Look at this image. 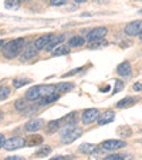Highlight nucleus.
<instances>
[{"label":"nucleus","mask_w":142,"mask_h":160,"mask_svg":"<svg viewBox=\"0 0 142 160\" xmlns=\"http://www.w3.org/2000/svg\"><path fill=\"white\" fill-rule=\"evenodd\" d=\"M31 82V79H29V78H17V79H13V87L14 88H21V87H24V85H27V84H30Z\"/></svg>","instance_id":"24"},{"label":"nucleus","mask_w":142,"mask_h":160,"mask_svg":"<svg viewBox=\"0 0 142 160\" xmlns=\"http://www.w3.org/2000/svg\"><path fill=\"white\" fill-rule=\"evenodd\" d=\"M122 148H127V143H125L124 140H118V139H109V140H105V142L101 143V149L107 150V152H115Z\"/></svg>","instance_id":"4"},{"label":"nucleus","mask_w":142,"mask_h":160,"mask_svg":"<svg viewBox=\"0 0 142 160\" xmlns=\"http://www.w3.org/2000/svg\"><path fill=\"white\" fill-rule=\"evenodd\" d=\"M74 89V84L73 82H58L55 85V91L58 94H66V92H70V91Z\"/></svg>","instance_id":"17"},{"label":"nucleus","mask_w":142,"mask_h":160,"mask_svg":"<svg viewBox=\"0 0 142 160\" xmlns=\"http://www.w3.org/2000/svg\"><path fill=\"white\" fill-rule=\"evenodd\" d=\"M26 44V40L24 38H14V40H10V41L4 42L2 45V54L3 57H6L7 60H14L16 57H18Z\"/></svg>","instance_id":"1"},{"label":"nucleus","mask_w":142,"mask_h":160,"mask_svg":"<svg viewBox=\"0 0 142 160\" xmlns=\"http://www.w3.org/2000/svg\"><path fill=\"white\" fill-rule=\"evenodd\" d=\"M4 44V41H3V40H0V45H3Z\"/></svg>","instance_id":"39"},{"label":"nucleus","mask_w":142,"mask_h":160,"mask_svg":"<svg viewBox=\"0 0 142 160\" xmlns=\"http://www.w3.org/2000/svg\"><path fill=\"white\" fill-rule=\"evenodd\" d=\"M118 133H119V136H122V138H127V136H131V129L128 126H122L118 129Z\"/></svg>","instance_id":"28"},{"label":"nucleus","mask_w":142,"mask_h":160,"mask_svg":"<svg viewBox=\"0 0 142 160\" xmlns=\"http://www.w3.org/2000/svg\"><path fill=\"white\" fill-rule=\"evenodd\" d=\"M66 41V36L64 34H54V37H53V40L47 44V47H45V51H49V52H51L54 48H57L58 45H61L63 42Z\"/></svg>","instance_id":"12"},{"label":"nucleus","mask_w":142,"mask_h":160,"mask_svg":"<svg viewBox=\"0 0 142 160\" xmlns=\"http://www.w3.org/2000/svg\"><path fill=\"white\" fill-rule=\"evenodd\" d=\"M14 108L17 109L18 112H24L26 109L29 108V102H27V99H17L14 102Z\"/></svg>","instance_id":"22"},{"label":"nucleus","mask_w":142,"mask_h":160,"mask_svg":"<svg viewBox=\"0 0 142 160\" xmlns=\"http://www.w3.org/2000/svg\"><path fill=\"white\" fill-rule=\"evenodd\" d=\"M124 33L129 37H135L139 36L142 33V20H136V21H131L125 26Z\"/></svg>","instance_id":"5"},{"label":"nucleus","mask_w":142,"mask_h":160,"mask_svg":"<svg viewBox=\"0 0 142 160\" xmlns=\"http://www.w3.org/2000/svg\"><path fill=\"white\" fill-rule=\"evenodd\" d=\"M70 51H71V48H70L68 45H58L57 48H54L51 51V54L54 55V57H60V55H67V54H70Z\"/></svg>","instance_id":"20"},{"label":"nucleus","mask_w":142,"mask_h":160,"mask_svg":"<svg viewBox=\"0 0 142 160\" xmlns=\"http://www.w3.org/2000/svg\"><path fill=\"white\" fill-rule=\"evenodd\" d=\"M12 91H10L9 87H0V101H4L10 97Z\"/></svg>","instance_id":"25"},{"label":"nucleus","mask_w":142,"mask_h":160,"mask_svg":"<svg viewBox=\"0 0 142 160\" xmlns=\"http://www.w3.org/2000/svg\"><path fill=\"white\" fill-rule=\"evenodd\" d=\"M122 88H124V82H122L121 79H117V81H115V88H114V91H112V94H118Z\"/></svg>","instance_id":"29"},{"label":"nucleus","mask_w":142,"mask_h":160,"mask_svg":"<svg viewBox=\"0 0 142 160\" xmlns=\"http://www.w3.org/2000/svg\"><path fill=\"white\" fill-rule=\"evenodd\" d=\"M2 118H3V115H2V112H0V119H2Z\"/></svg>","instance_id":"40"},{"label":"nucleus","mask_w":142,"mask_h":160,"mask_svg":"<svg viewBox=\"0 0 142 160\" xmlns=\"http://www.w3.org/2000/svg\"><path fill=\"white\" fill-rule=\"evenodd\" d=\"M49 160H66V159H64V156H55V157H53V159H49Z\"/></svg>","instance_id":"38"},{"label":"nucleus","mask_w":142,"mask_h":160,"mask_svg":"<svg viewBox=\"0 0 142 160\" xmlns=\"http://www.w3.org/2000/svg\"><path fill=\"white\" fill-rule=\"evenodd\" d=\"M41 97H43V94H41V85L31 87L30 89L26 92V99H27V101H33V102H36V101H39Z\"/></svg>","instance_id":"11"},{"label":"nucleus","mask_w":142,"mask_h":160,"mask_svg":"<svg viewBox=\"0 0 142 160\" xmlns=\"http://www.w3.org/2000/svg\"><path fill=\"white\" fill-rule=\"evenodd\" d=\"M97 149L98 148L95 145H92V143H82V145L78 146V152L84 154H92V153H95Z\"/></svg>","instance_id":"18"},{"label":"nucleus","mask_w":142,"mask_h":160,"mask_svg":"<svg viewBox=\"0 0 142 160\" xmlns=\"http://www.w3.org/2000/svg\"><path fill=\"white\" fill-rule=\"evenodd\" d=\"M4 143H6V138H4V135H2V133H0V149L4 146Z\"/></svg>","instance_id":"36"},{"label":"nucleus","mask_w":142,"mask_h":160,"mask_svg":"<svg viewBox=\"0 0 142 160\" xmlns=\"http://www.w3.org/2000/svg\"><path fill=\"white\" fill-rule=\"evenodd\" d=\"M44 125L45 122L43 119H30L24 125V130L26 132H37V130H41L44 128Z\"/></svg>","instance_id":"10"},{"label":"nucleus","mask_w":142,"mask_h":160,"mask_svg":"<svg viewBox=\"0 0 142 160\" xmlns=\"http://www.w3.org/2000/svg\"><path fill=\"white\" fill-rule=\"evenodd\" d=\"M98 116H100V111H98L97 108H91V109H85L84 112H82V123L84 125H91L92 122H95L98 119Z\"/></svg>","instance_id":"7"},{"label":"nucleus","mask_w":142,"mask_h":160,"mask_svg":"<svg viewBox=\"0 0 142 160\" xmlns=\"http://www.w3.org/2000/svg\"><path fill=\"white\" fill-rule=\"evenodd\" d=\"M58 99H60V94H58L57 91H55V92H53V94H49V95H45V97H43L41 99H39L40 101L39 105L40 106L50 105V103H53V102H57Z\"/></svg>","instance_id":"15"},{"label":"nucleus","mask_w":142,"mask_h":160,"mask_svg":"<svg viewBox=\"0 0 142 160\" xmlns=\"http://www.w3.org/2000/svg\"><path fill=\"white\" fill-rule=\"evenodd\" d=\"M131 72H132V70H131V64L129 61H124V62H121L119 65L117 67V74L121 77H129Z\"/></svg>","instance_id":"14"},{"label":"nucleus","mask_w":142,"mask_h":160,"mask_svg":"<svg viewBox=\"0 0 142 160\" xmlns=\"http://www.w3.org/2000/svg\"><path fill=\"white\" fill-rule=\"evenodd\" d=\"M50 4L51 6H64V4H67V0H50Z\"/></svg>","instance_id":"31"},{"label":"nucleus","mask_w":142,"mask_h":160,"mask_svg":"<svg viewBox=\"0 0 142 160\" xmlns=\"http://www.w3.org/2000/svg\"><path fill=\"white\" fill-rule=\"evenodd\" d=\"M20 3H21V0H6L4 2V7L6 9H12V10H17L18 7H20Z\"/></svg>","instance_id":"23"},{"label":"nucleus","mask_w":142,"mask_h":160,"mask_svg":"<svg viewBox=\"0 0 142 160\" xmlns=\"http://www.w3.org/2000/svg\"><path fill=\"white\" fill-rule=\"evenodd\" d=\"M4 160H24V157L23 156H9V157H6Z\"/></svg>","instance_id":"34"},{"label":"nucleus","mask_w":142,"mask_h":160,"mask_svg":"<svg viewBox=\"0 0 142 160\" xmlns=\"http://www.w3.org/2000/svg\"><path fill=\"white\" fill-rule=\"evenodd\" d=\"M85 44V38L82 36H73V37H70L68 38V47L70 48H77V47H81V45Z\"/></svg>","instance_id":"16"},{"label":"nucleus","mask_w":142,"mask_h":160,"mask_svg":"<svg viewBox=\"0 0 142 160\" xmlns=\"http://www.w3.org/2000/svg\"><path fill=\"white\" fill-rule=\"evenodd\" d=\"M81 71V68H76V70H73V71H68V72H66L63 75V78H67V77H71V75H76L77 72H80Z\"/></svg>","instance_id":"33"},{"label":"nucleus","mask_w":142,"mask_h":160,"mask_svg":"<svg viewBox=\"0 0 142 160\" xmlns=\"http://www.w3.org/2000/svg\"><path fill=\"white\" fill-rule=\"evenodd\" d=\"M61 126H63V122H61V119H57V121H50L49 123H47V130L51 133V132H55L57 129H60Z\"/></svg>","instance_id":"21"},{"label":"nucleus","mask_w":142,"mask_h":160,"mask_svg":"<svg viewBox=\"0 0 142 160\" xmlns=\"http://www.w3.org/2000/svg\"><path fill=\"white\" fill-rule=\"evenodd\" d=\"M74 3H77V4H84V3H87L88 0H73Z\"/></svg>","instance_id":"37"},{"label":"nucleus","mask_w":142,"mask_h":160,"mask_svg":"<svg viewBox=\"0 0 142 160\" xmlns=\"http://www.w3.org/2000/svg\"><path fill=\"white\" fill-rule=\"evenodd\" d=\"M115 119V113L112 111H105V112H103V113H100V116H98V125L100 126H104V125H107V123H111L112 121Z\"/></svg>","instance_id":"13"},{"label":"nucleus","mask_w":142,"mask_h":160,"mask_svg":"<svg viewBox=\"0 0 142 160\" xmlns=\"http://www.w3.org/2000/svg\"><path fill=\"white\" fill-rule=\"evenodd\" d=\"M26 143L27 142H26L24 138H21V136H13V138L6 140L3 148L6 149V150H17V149L24 148Z\"/></svg>","instance_id":"3"},{"label":"nucleus","mask_w":142,"mask_h":160,"mask_svg":"<svg viewBox=\"0 0 142 160\" xmlns=\"http://www.w3.org/2000/svg\"><path fill=\"white\" fill-rule=\"evenodd\" d=\"M139 2H142V0H139Z\"/></svg>","instance_id":"42"},{"label":"nucleus","mask_w":142,"mask_h":160,"mask_svg":"<svg viewBox=\"0 0 142 160\" xmlns=\"http://www.w3.org/2000/svg\"><path fill=\"white\" fill-rule=\"evenodd\" d=\"M20 61L21 62H27V61H31L37 57V50L34 48V44L33 42H29V44H24L23 50L20 52Z\"/></svg>","instance_id":"2"},{"label":"nucleus","mask_w":142,"mask_h":160,"mask_svg":"<svg viewBox=\"0 0 142 160\" xmlns=\"http://www.w3.org/2000/svg\"><path fill=\"white\" fill-rule=\"evenodd\" d=\"M135 102H136V98L135 97H127V98H124V99L118 101V102H117V108L118 109L128 108V106H132Z\"/></svg>","instance_id":"19"},{"label":"nucleus","mask_w":142,"mask_h":160,"mask_svg":"<svg viewBox=\"0 0 142 160\" xmlns=\"http://www.w3.org/2000/svg\"><path fill=\"white\" fill-rule=\"evenodd\" d=\"M53 37H54V34H53V33L44 34V36H40L39 38H37L36 41L33 42V44H34V48H36L37 51H41V50H44L45 47H47V44H49V42L53 40Z\"/></svg>","instance_id":"8"},{"label":"nucleus","mask_w":142,"mask_h":160,"mask_svg":"<svg viewBox=\"0 0 142 160\" xmlns=\"http://www.w3.org/2000/svg\"><path fill=\"white\" fill-rule=\"evenodd\" d=\"M103 160H125L124 156H121V154H109V156H105L103 157Z\"/></svg>","instance_id":"30"},{"label":"nucleus","mask_w":142,"mask_h":160,"mask_svg":"<svg viewBox=\"0 0 142 160\" xmlns=\"http://www.w3.org/2000/svg\"><path fill=\"white\" fill-rule=\"evenodd\" d=\"M139 38H141V40H142V33H141V34H139Z\"/></svg>","instance_id":"41"},{"label":"nucleus","mask_w":142,"mask_h":160,"mask_svg":"<svg viewBox=\"0 0 142 160\" xmlns=\"http://www.w3.org/2000/svg\"><path fill=\"white\" fill-rule=\"evenodd\" d=\"M101 45H107V41H104V40H98V41H92V42H90L88 44V48H92V50H95V48H100Z\"/></svg>","instance_id":"27"},{"label":"nucleus","mask_w":142,"mask_h":160,"mask_svg":"<svg viewBox=\"0 0 142 160\" xmlns=\"http://www.w3.org/2000/svg\"><path fill=\"white\" fill-rule=\"evenodd\" d=\"M82 135V129L80 126H76L74 129H71L68 133H67L66 136H63L61 139H63V143H66V145H68V143H73L74 140H77L80 138V136Z\"/></svg>","instance_id":"9"},{"label":"nucleus","mask_w":142,"mask_h":160,"mask_svg":"<svg viewBox=\"0 0 142 160\" xmlns=\"http://www.w3.org/2000/svg\"><path fill=\"white\" fill-rule=\"evenodd\" d=\"M41 140H43L41 136L36 135V138H31V140L29 142V145H39V143H41Z\"/></svg>","instance_id":"32"},{"label":"nucleus","mask_w":142,"mask_h":160,"mask_svg":"<svg viewBox=\"0 0 142 160\" xmlns=\"http://www.w3.org/2000/svg\"><path fill=\"white\" fill-rule=\"evenodd\" d=\"M51 153V148L50 146H43L40 150L36 152V156L37 157H43V156H47V154Z\"/></svg>","instance_id":"26"},{"label":"nucleus","mask_w":142,"mask_h":160,"mask_svg":"<svg viewBox=\"0 0 142 160\" xmlns=\"http://www.w3.org/2000/svg\"><path fill=\"white\" fill-rule=\"evenodd\" d=\"M108 33L107 27H95V28H91L87 34V38L90 42L92 41H98V40H104Z\"/></svg>","instance_id":"6"},{"label":"nucleus","mask_w":142,"mask_h":160,"mask_svg":"<svg viewBox=\"0 0 142 160\" xmlns=\"http://www.w3.org/2000/svg\"><path fill=\"white\" fill-rule=\"evenodd\" d=\"M132 89L135 91V92H138V91H141V89H142V84H141V82H136V84H134Z\"/></svg>","instance_id":"35"}]
</instances>
